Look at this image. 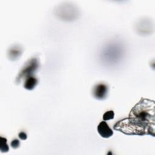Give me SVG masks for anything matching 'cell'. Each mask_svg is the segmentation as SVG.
Here are the masks:
<instances>
[{
  "label": "cell",
  "mask_w": 155,
  "mask_h": 155,
  "mask_svg": "<svg viewBox=\"0 0 155 155\" xmlns=\"http://www.w3.org/2000/svg\"><path fill=\"white\" fill-rule=\"evenodd\" d=\"M154 101L141 99L133 107L127 118L114 124V129L130 135L150 134L154 136Z\"/></svg>",
  "instance_id": "6da1fadb"
},
{
  "label": "cell",
  "mask_w": 155,
  "mask_h": 155,
  "mask_svg": "<svg viewBox=\"0 0 155 155\" xmlns=\"http://www.w3.org/2000/svg\"><path fill=\"white\" fill-rule=\"evenodd\" d=\"M79 15L78 8L68 3L63 4L58 7L56 10V15L63 21H73L77 18Z\"/></svg>",
  "instance_id": "7a4b0ae2"
},
{
  "label": "cell",
  "mask_w": 155,
  "mask_h": 155,
  "mask_svg": "<svg viewBox=\"0 0 155 155\" xmlns=\"http://www.w3.org/2000/svg\"><path fill=\"white\" fill-rule=\"evenodd\" d=\"M39 67V62L36 57L30 59L22 68L18 75L16 77L15 82L20 83L23 78H27L28 76H32L33 74L37 71Z\"/></svg>",
  "instance_id": "3957f363"
},
{
  "label": "cell",
  "mask_w": 155,
  "mask_h": 155,
  "mask_svg": "<svg viewBox=\"0 0 155 155\" xmlns=\"http://www.w3.org/2000/svg\"><path fill=\"white\" fill-rule=\"evenodd\" d=\"M108 88L104 83H99L94 85L93 90V95L95 99L102 100L106 98L108 94Z\"/></svg>",
  "instance_id": "277c9868"
},
{
  "label": "cell",
  "mask_w": 155,
  "mask_h": 155,
  "mask_svg": "<svg viewBox=\"0 0 155 155\" xmlns=\"http://www.w3.org/2000/svg\"><path fill=\"white\" fill-rule=\"evenodd\" d=\"M97 131L99 134L104 138H108L113 134V130L109 127L105 121H102L97 126Z\"/></svg>",
  "instance_id": "5b68a950"
},
{
  "label": "cell",
  "mask_w": 155,
  "mask_h": 155,
  "mask_svg": "<svg viewBox=\"0 0 155 155\" xmlns=\"http://www.w3.org/2000/svg\"><path fill=\"white\" fill-rule=\"evenodd\" d=\"M22 48L18 45L12 46L8 51V56L10 59L16 60L22 54Z\"/></svg>",
  "instance_id": "8992f818"
},
{
  "label": "cell",
  "mask_w": 155,
  "mask_h": 155,
  "mask_svg": "<svg viewBox=\"0 0 155 155\" xmlns=\"http://www.w3.org/2000/svg\"><path fill=\"white\" fill-rule=\"evenodd\" d=\"M38 84V79L32 75L25 78L24 84V87L27 90H31L33 88H35V87Z\"/></svg>",
  "instance_id": "52a82bcc"
},
{
  "label": "cell",
  "mask_w": 155,
  "mask_h": 155,
  "mask_svg": "<svg viewBox=\"0 0 155 155\" xmlns=\"http://www.w3.org/2000/svg\"><path fill=\"white\" fill-rule=\"evenodd\" d=\"M0 141V150L2 152H7L8 151V146L7 144V139L4 137H1Z\"/></svg>",
  "instance_id": "ba28073f"
},
{
  "label": "cell",
  "mask_w": 155,
  "mask_h": 155,
  "mask_svg": "<svg viewBox=\"0 0 155 155\" xmlns=\"http://www.w3.org/2000/svg\"><path fill=\"white\" fill-rule=\"evenodd\" d=\"M114 117V113L113 110H109L105 112L103 115V120H108L110 119H113Z\"/></svg>",
  "instance_id": "9c48e42d"
},
{
  "label": "cell",
  "mask_w": 155,
  "mask_h": 155,
  "mask_svg": "<svg viewBox=\"0 0 155 155\" xmlns=\"http://www.w3.org/2000/svg\"><path fill=\"white\" fill-rule=\"evenodd\" d=\"M10 145L11 147L13 148H18L19 146H20V142L18 139H13L12 142H11V143H10Z\"/></svg>",
  "instance_id": "30bf717a"
},
{
  "label": "cell",
  "mask_w": 155,
  "mask_h": 155,
  "mask_svg": "<svg viewBox=\"0 0 155 155\" xmlns=\"http://www.w3.org/2000/svg\"><path fill=\"white\" fill-rule=\"evenodd\" d=\"M18 136H19V137L21 140H25V139H27V136L26 133H24V131L20 132V133H19V134H18Z\"/></svg>",
  "instance_id": "8fae6325"
}]
</instances>
